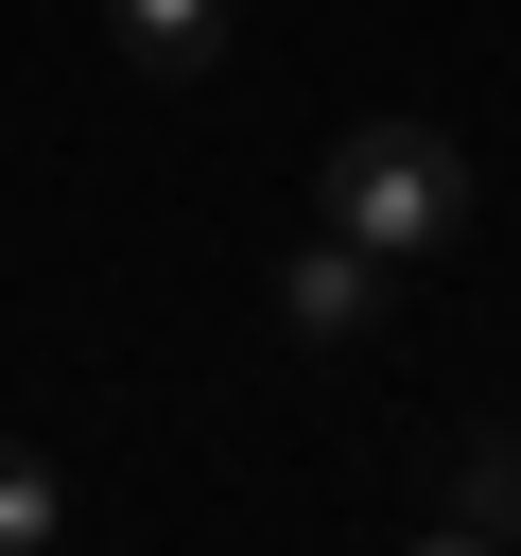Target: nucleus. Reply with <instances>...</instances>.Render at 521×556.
I'll return each instance as SVG.
<instances>
[{"instance_id": "f257e3e1", "label": "nucleus", "mask_w": 521, "mask_h": 556, "mask_svg": "<svg viewBox=\"0 0 521 556\" xmlns=\"http://www.w3.org/2000/svg\"><path fill=\"white\" fill-rule=\"evenodd\" d=\"M469 208H486V174H469V139H452V122H347V139L313 156V226H347L382 278L452 261V243H469Z\"/></svg>"}, {"instance_id": "7ed1b4c3", "label": "nucleus", "mask_w": 521, "mask_h": 556, "mask_svg": "<svg viewBox=\"0 0 521 556\" xmlns=\"http://www.w3.org/2000/svg\"><path fill=\"white\" fill-rule=\"evenodd\" d=\"M104 35H122V70H156V87H208V70H226V0H104Z\"/></svg>"}, {"instance_id": "20e7f679", "label": "nucleus", "mask_w": 521, "mask_h": 556, "mask_svg": "<svg viewBox=\"0 0 521 556\" xmlns=\"http://www.w3.org/2000/svg\"><path fill=\"white\" fill-rule=\"evenodd\" d=\"M452 521L521 556V417H469V434H452Z\"/></svg>"}, {"instance_id": "423d86ee", "label": "nucleus", "mask_w": 521, "mask_h": 556, "mask_svg": "<svg viewBox=\"0 0 521 556\" xmlns=\"http://www.w3.org/2000/svg\"><path fill=\"white\" fill-rule=\"evenodd\" d=\"M417 556H504V539H469V521H434V539H417Z\"/></svg>"}, {"instance_id": "f03ea898", "label": "nucleus", "mask_w": 521, "mask_h": 556, "mask_svg": "<svg viewBox=\"0 0 521 556\" xmlns=\"http://www.w3.org/2000/svg\"><path fill=\"white\" fill-rule=\"evenodd\" d=\"M365 313H382V261H365L347 226H313V243L278 261V330H295V348H347Z\"/></svg>"}, {"instance_id": "39448f33", "label": "nucleus", "mask_w": 521, "mask_h": 556, "mask_svg": "<svg viewBox=\"0 0 521 556\" xmlns=\"http://www.w3.org/2000/svg\"><path fill=\"white\" fill-rule=\"evenodd\" d=\"M52 539H69V469L0 434V556H52Z\"/></svg>"}]
</instances>
